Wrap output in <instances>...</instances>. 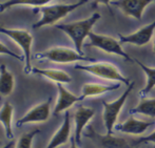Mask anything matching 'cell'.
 Masks as SVG:
<instances>
[{"mask_svg":"<svg viewBox=\"0 0 155 148\" xmlns=\"http://www.w3.org/2000/svg\"><path fill=\"white\" fill-rule=\"evenodd\" d=\"M100 19V15L98 13H94L91 17L80 21H75L71 23H63L56 24V29L62 30L63 33L70 37L75 45V51H77L80 55H84L82 52L84 41L89 35L92 33V29L96 22Z\"/></svg>","mask_w":155,"mask_h":148,"instance_id":"cell-1","label":"cell"},{"mask_svg":"<svg viewBox=\"0 0 155 148\" xmlns=\"http://www.w3.org/2000/svg\"><path fill=\"white\" fill-rule=\"evenodd\" d=\"M87 2H88V0H79L78 2H75V3L53 4V5H45L40 6V8H35L33 10V13L34 14L40 13L42 15V17H41L40 20L37 21L36 23H34L32 25V29L37 30L42 27H45V25L55 24L57 21L67 17L71 12H73L76 8L86 4Z\"/></svg>","mask_w":155,"mask_h":148,"instance_id":"cell-2","label":"cell"},{"mask_svg":"<svg viewBox=\"0 0 155 148\" xmlns=\"http://www.w3.org/2000/svg\"><path fill=\"white\" fill-rule=\"evenodd\" d=\"M75 69H79V71H84L87 73L91 74V75L95 76V77L101 78L104 80H110V81H118L121 83L126 84L129 86L131 84V81L123 76V74L118 71L115 65L112 63L108 62H95L92 64L88 65H81L77 64L75 65Z\"/></svg>","mask_w":155,"mask_h":148,"instance_id":"cell-3","label":"cell"},{"mask_svg":"<svg viewBox=\"0 0 155 148\" xmlns=\"http://www.w3.org/2000/svg\"><path fill=\"white\" fill-rule=\"evenodd\" d=\"M34 57L36 59H47L55 63H72L77 62V61L96 62V60L94 58L80 55L77 51L61 46L52 47V49L42 52V53H37Z\"/></svg>","mask_w":155,"mask_h":148,"instance_id":"cell-4","label":"cell"},{"mask_svg":"<svg viewBox=\"0 0 155 148\" xmlns=\"http://www.w3.org/2000/svg\"><path fill=\"white\" fill-rule=\"evenodd\" d=\"M135 83L134 81L131 82V84L128 86V88L124 91V93L113 102H106L102 101V106H104V123L107 129V134H112L113 129H114L115 125H116V121L118 119V116L120 114L121 109H123L124 103H126L127 99L129 98V95L131 93L133 87H134Z\"/></svg>","mask_w":155,"mask_h":148,"instance_id":"cell-5","label":"cell"},{"mask_svg":"<svg viewBox=\"0 0 155 148\" xmlns=\"http://www.w3.org/2000/svg\"><path fill=\"white\" fill-rule=\"evenodd\" d=\"M0 33L6 35L10 37L13 41L17 43L21 49L23 51V57H25V68L23 71L25 74L29 75L32 73V44H33V36L31 33L27 30H12V29H5V27H0Z\"/></svg>","mask_w":155,"mask_h":148,"instance_id":"cell-6","label":"cell"},{"mask_svg":"<svg viewBox=\"0 0 155 148\" xmlns=\"http://www.w3.org/2000/svg\"><path fill=\"white\" fill-rule=\"evenodd\" d=\"M89 39H90V42L87 44V46L97 47V49H101V51L106 52L108 54L120 56L126 61H134L123 49V46H121V43L119 42V40H116L113 37L96 34V33L92 32L89 35Z\"/></svg>","mask_w":155,"mask_h":148,"instance_id":"cell-7","label":"cell"},{"mask_svg":"<svg viewBox=\"0 0 155 148\" xmlns=\"http://www.w3.org/2000/svg\"><path fill=\"white\" fill-rule=\"evenodd\" d=\"M84 136L89 138L100 148H128L129 145L124 139L117 138L113 134H98L94 130L91 125L87 126V132H84Z\"/></svg>","mask_w":155,"mask_h":148,"instance_id":"cell-8","label":"cell"},{"mask_svg":"<svg viewBox=\"0 0 155 148\" xmlns=\"http://www.w3.org/2000/svg\"><path fill=\"white\" fill-rule=\"evenodd\" d=\"M154 30H155V20L153 22L150 23V24L145 25V27L137 30L136 32L127 35V36L118 34L119 42L121 44L123 43H130V44H134L137 45V46H143V45L148 44L151 41L152 37L154 35Z\"/></svg>","mask_w":155,"mask_h":148,"instance_id":"cell-9","label":"cell"},{"mask_svg":"<svg viewBox=\"0 0 155 148\" xmlns=\"http://www.w3.org/2000/svg\"><path fill=\"white\" fill-rule=\"evenodd\" d=\"M155 0H115L113 5L117 6L126 16L140 20L145 8Z\"/></svg>","mask_w":155,"mask_h":148,"instance_id":"cell-10","label":"cell"},{"mask_svg":"<svg viewBox=\"0 0 155 148\" xmlns=\"http://www.w3.org/2000/svg\"><path fill=\"white\" fill-rule=\"evenodd\" d=\"M51 102L52 98L50 97L43 103L35 106L31 110L27 112L21 119L17 121L16 126L21 127L23 124L27 123H35V122H45L50 117V110H51Z\"/></svg>","mask_w":155,"mask_h":148,"instance_id":"cell-11","label":"cell"},{"mask_svg":"<svg viewBox=\"0 0 155 148\" xmlns=\"http://www.w3.org/2000/svg\"><path fill=\"white\" fill-rule=\"evenodd\" d=\"M95 115V109L91 107L79 105L74 114V123H75V141L78 145L81 144V136L84 127L93 119Z\"/></svg>","mask_w":155,"mask_h":148,"instance_id":"cell-12","label":"cell"},{"mask_svg":"<svg viewBox=\"0 0 155 148\" xmlns=\"http://www.w3.org/2000/svg\"><path fill=\"white\" fill-rule=\"evenodd\" d=\"M153 122H146L143 121V120L135 119L133 116H131L124 123L116 124L114 128L117 131H120L123 134L137 136V134H143V132H146L148 130V128L153 125Z\"/></svg>","mask_w":155,"mask_h":148,"instance_id":"cell-13","label":"cell"},{"mask_svg":"<svg viewBox=\"0 0 155 148\" xmlns=\"http://www.w3.org/2000/svg\"><path fill=\"white\" fill-rule=\"evenodd\" d=\"M57 88H58V100L56 102L55 108L53 110L54 116H57L60 112L68 110L72 105L76 103V102L82 101L81 98L77 97V96L73 95L72 93H70L67 88H64L62 86L61 83H57Z\"/></svg>","mask_w":155,"mask_h":148,"instance_id":"cell-14","label":"cell"},{"mask_svg":"<svg viewBox=\"0 0 155 148\" xmlns=\"http://www.w3.org/2000/svg\"><path fill=\"white\" fill-rule=\"evenodd\" d=\"M70 134H71V121H70V112H65L64 120L59 129L55 132L50 141L47 148H57L60 145H63L69 141Z\"/></svg>","mask_w":155,"mask_h":148,"instance_id":"cell-15","label":"cell"},{"mask_svg":"<svg viewBox=\"0 0 155 148\" xmlns=\"http://www.w3.org/2000/svg\"><path fill=\"white\" fill-rule=\"evenodd\" d=\"M32 73L36 74V75H40L43 77L48 78V79L52 80V81L56 82V83H71L72 77L68 73L60 69H40L37 67H33Z\"/></svg>","mask_w":155,"mask_h":148,"instance_id":"cell-16","label":"cell"},{"mask_svg":"<svg viewBox=\"0 0 155 148\" xmlns=\"http://www.w3.org/2000/svg\"><path fill=\"white\" fill-rule=\"evenodd\" d=\"M119 84L114 85H104V84L98 83H86L82 85V95L80 96L81 100L86 99L87 97H92V96H99L102 93H106L108 91L115 90L119 87Z\"/></svg>","mask_w":155,"mask_h":148,"instance_id":"cell-17","label":"cell"},{"mask_svg":"<svg viewBox=\"0 0 155 148\" xmlns=\"http://www.w3.org/2000/svg\"><path fill=\"white\" fill-rule=\"evenodd\" d=\"M13 106L10 102H5L0 109V123L3 125L5 130V136L8 139H14V132L12 129V119H13Z\"/></svg>","mask_w":155,"mask_h":148,"instance_id":"cell-18","label":"cell"},{"mask_svg":"<svg viewBox=\"0 0 155 148\" xmlns=\"http://www.w3.org/2000/svg\"><path fill=\"white\" fill-rule=\"evenodd\" d=\"M14 89V77L4 64L0 65V100L11 95Z\"/></svg>","mask_w":155,"mask_h":148,"instance_id":"cell-19","label":"cell"},{"mask_svg":"<svg viewBox=\"0 0 155 148\" xmlns=\"http://www.w3.org/2000/svg\"><path fill=\"white\" fill-rule=\"evenodd\" d=\"M140 114L143 116L150 117V118H155V98H141L140 102L135 106L134 108L130 109V115Z\"/></svg>","mask_w":155,"mask_h":148,"instance_id":"cell-20","label":"cell"},{"mask_svg":"<svg viewBox=\"0 0 155 148\" xmlns=\"http://www.w3.org/2000/svg\"><path fill=\"white\" fill-rule=\"evenodd\" d=\"M134 62L136 63L137 65H139L141 69L143 71V73L147 76V84H146L145 88H143L140 91H139V96L140 98H146V96L150 93L154 87H155V67H149L147 65H145L143 62H140L137 59H133Z\"/></svg>","mask_w":155,"mask_h":148,"instance_id":"cell-21","label":"cell"},{"mask_svg":"<svg viewBox=\"0 0 155 148\" xmlns=\"http://www.w3.org/2000/svg\"><path fill=\"white\" fill-rule=\"evenodd\" d=\"M54 0H8V1L0 2V13H3L8 8H11L13 6L17 5H27V6H45L47 3Z\"/></svg>","mask_w":155,"mask_h":148,"instance_id":"cell-22","label":"cell"},{"mask_svg":"<svg viewBox=\"0 0 155 148\" xmlns=\"http://www.w3.org/2000/svg\"><path fill=\"white\" fill-rule=\"evenodd\" d=\"M40 132L39 129H35L33 131L27 132V134H23L22 136L19 138L18 142H17L16 148H32V142L33 139L36 134H38Z\"/></svg>","mask_w":155,"mask_h":148,"instance_id":"cell-23","label":"cell"},{"mask_svg":"<svg viewBox=\"0 0 155 148\" xmlns=\"http://www.w3.org/2000/svg\"><path fill=\"white\" fill-rule=\"evenodd\" d=\"M0 54L11 56V57L15 58V59H17V60L25 61V57H23V56H19V55H17V54H15L14 52L11 51L8 47H6V45H4L2 42H0Z\"/></svg>","mask_w":155,"mask_h":148,"instance_id":"cell-24","label":"cell"},{"mask_svg":"<svg viewBox=\"0 0 155 148\" xmlns=\"http://www.w3.org/2000/svg\"><path fill=\"white\" fill-rule=\"evenodd\" d=\"M143 143H152V144L155 145V130L152 132V134H150L149 136H146V137H143V138L137 139V140L134 142V144L138 145V144H143Z\"/></svg>","mask_w":155,"mask_h":148,"instance_id":"cell-25","label":"cell"},{"mask_svg":"<svg viewBox=\"0 0 155 148\" xmlns=\"http://www.w3.org/2000/svg\"><path fill=\"white\" fill-rule=\"evenodd\" d=\"M111 1L112 0H93L92 1V8H96L98 6V4H104V5L108 8V10L110 11V13H111V15L113 16V13H112V10H111V6H110V4H111Z\"/></svg>","mask_w":155,"mask_h":148,"instance_id":"cell-26","label":"cell"},{"mask_svg":"<svg viewBox=\"0 0 155 148\" xmlns=\"http://www.w3.org/2000/svg\"><path fill=\"white\" fill-rule=\"evenodd\" d=\"M70 141H71V145H70V148H78V147H77V143H76L74 136L72 137L71 139H70Z\"/></svg>","mask_w":155,"mask_h":148,"instance_id":"cell-27","label":"cell"},{"mask_svg":"<svg viewBox=\"0 0 155 148\" xmlns=\"http://www.w3.org/2000/svg\"><path fill=\"white\" fill-rule=\"evenodd\" d=\"M13 145H14V141H10V142L8 143V144L5 145V146H3L2 148H12L13 147Z\"/></svg>","mask_w":155,"mask_h":148,"instance_id":"cell-28","label":"cell"},{"mask_svg":"<svg viewBox=\"0 0 155 148\" xmlns=\"http://www.w3.org/2000/svg\"><path fill=\"white\" fill-rule=\"evenodd\" d=\"M153 52L155 53V38H154V40H153Z\"/></svg>","mask_w":155,"mask_h":148,"instance_id":"cell-29","label":"cell"},{"mask_svg":"<svg viewBox=\"0 0 155 148\" xmlns=\"http://www.w3.org/2000/svg\"><path fill=\"white\" fill-rule=\"evenodd\" d=\"M0 144H1V142H0Z\"/></svg>","mask_w":155,"mask_h":148,"instance_id":"cell-30","label":"cell"}]
</instances>
